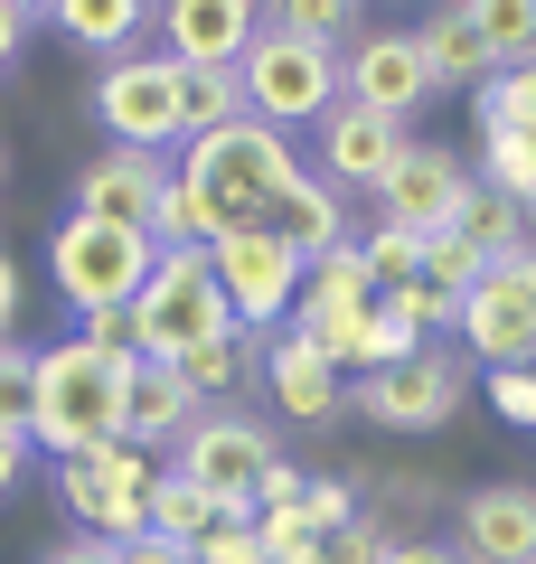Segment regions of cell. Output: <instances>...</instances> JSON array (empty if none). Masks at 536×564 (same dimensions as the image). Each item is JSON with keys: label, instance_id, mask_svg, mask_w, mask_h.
<instances>
[{"label": "cell", "instance_id": "6da1fadb", "mask_svg": "<svg viewBox=\"0 0 536 564\" xmlns=\"http://www.w3.org/2000/svg\"><path fill=\"white\" fill-rule=\"evenodd\" d=\"M301 180V151L292 132H274V122H226V132H199L179 141V188L207 207V226L217 236H245V226H274L282 188Z\"/></svg>", "mask_w": 536, "mask_h": 564}, {"label": "cell", "instance_id": "7a4b0ae2", "mask_svg": "<svg viewBox=\"0 0 536 564\" xmlns=\"http://www.w3.org/2000/svg\"><path fill=\"white\" fill-rule=\"evenodd\" d=\"M122 386H132V358H104L85 339L39 348V414H29V443L57 452V462H85V452L122 443Z\"/></svg>", "mask_w": 536, "mask_h": 564}, {"label": "cell", "instance_id": "3957f363", "mask_svg": "<svg viewBox=\"0 0 536 564\" xmlns=\"http://www.w3.org/2000/svg\"><path fill=\"white\" fill-rule=\"evenodd\" d=\"M226 329H236V311H226V292H217L207 245H170V254L151 263V282L132 292V348L160 358V367H189L199 348H217Z\"/></svg>", "mask_w": 536, "mask_h": 564}, {"label": "cell", "instance_id": "277c9868", "mask_svg": "<svg viewBox=\"0 0 536 564\" xmlns=\"http://www.w3.org/2000/svg\"><path fill=\"white\" fill-rule=\"evenodd\" d=\"M274 462H282V433L255 414V404H207V414L170 443V470L199 489L217 518H255V480Z\"/></svg>", "mask_w": 536, "mask_h": 564}, {"label": "cell", "instance_id": "5b68a950", "mask_svg": "<svg viewBox=\"0 0 536 564\" xmlns=\"http://www.w3.org/2000/svg\"><path fill=\"white\" fill-rule=\"evenodd\" d=\"M160 245L141 236V226H95V217H66L57 236H47V282L66 292V311H132V292L151 282Z\"/></svg>", "mask_w": 536, "mask_h": 564}, {"label": "cell", "instance_id": "8992f818", "mask_svg": "<svg viewBox=\"0 0 536 564\" xmlns=\"http://www.w3.org/2000/svg\"><path fill=\"white\" fill-rule=\"evenodd\" d=\"M236 76H245V113L274 122V132H311L339 104V57L311 47V39H292V29H274V20L255 29V47H245Z\"/></svg>", "mask_w": 536, "mask_h": 564}, {"label": "cell", "instance_id": "52a82bcc", "mask_svg": "<svg viewBox=\"0 0 536 564\" xmlns=\"http://www.w3.org/2000/svg\"><path fill=\"white\" fill-rule=\"evenodd\" d=\"M471 377H480V367L461 358L452 339H424L405 367L357 377V386H349V414H367L377 433H442V423L471 404Z\"/></svg>", "mask_w": 536, "mask_h": 564}, {"label": "cell", "instance_id": "ba28073f", "mask_svg": "<svg viewBox=\"0 0 536 564\" xmlns=\"http://www.w3.org/2000/svg\"><path fill=\"white\" fill-rule=\"evenodd\" d=\"M452 348L471 367H490V377L499 367H536V245L471 282V302L452 321Z\"/></svg>", "mask_w": 536, "mask_h": 564}, {"label": "cell", "instance_id": "9c48e42d", "mask_svg": "<svg viewBox=\"0 0 536 564\" xmlns=\"http://www.w3.org/2000/svg\"><path fill=\"white\" fill-rule=\"evenodd\" d=\"M151 480H160V462L132 452V443H104V452H85V462H57V499H66V518H76V536H104V545L151 536V518H141Z\"/></svg>", "mask_w": 536, "mask_h": 564}, {"label": "cell", "instance_id": "30bf717a", "mask_svg": "<svg viewBox=\"0 0 536 564\" xmlns=\"http://www.w3.org/2000/svg\"><path fill=\"white\" fill-rule=\"evenodd\" d=\"M85 113L122 141V151H179V57L170 47H132L95 76Z\"/></svg>", "mask_w": 536, "mask_h": 564}, {"label": "cell", "instance_id": "8fae6325", "mask_svg": "<svg viewBox=\"0 0 536 564\" xmlns=\"http://www.w3.org/2000/svg\"><path fill=\"white\" fill-rule=\"evenodd\" d=\"M207 263H217V292H226V311H236L245 339H274V329L292 321V302H301V254L274 236V226L217 236V245H207Z\"/></svg>", "mask_w": 536, "mask_h": 564}, {"label": "cell", "instance_id": "7c38bea8", "mask_svg": "<svg viewBox=\"0 0 536 564\" xmlns=\"http://www.w3.org/2000/svg\"><path fill=\"white\" fill-rule=\"evenodd\" d=\"M339 104H357V113L415 132V113L433 104V76H424L415 29H357V39L339 47Z\"/></svg>", "mask_w": 536, "mask_h": 564}, {"label": "cell", "instance_id": "4fadbf2b", "mask_svg": "<svg viewBox=\"0 0 536 564\" xmlns=\"http://www.w3.org/2000/svg\"><path fill=\"white\" fill-rule=\"evenodd\" d=\"M471 198V161L442 151V141H405V161L377 180V226H405V236H442Z\"/></svg>", "mask_w": 536, "mask_h": 564}, {"label": "cell", "instance_id": "5bb4252c", "mask_svg": "<svg viewBox=\"0 0 536 564\" xmlns=\"http://www.w3.org/2000/svg\"><path fill=\"white\" fill-rule=\"evenodd\" d=\"M170 180H179L170 151H122V141H104L95 161L76 170V217H95V226H141V236H151V207L170 198Z\"/></svg>", "mask_w": 536, "mask_h": 564}, {"label": "cell", "instance_id": "9a60e30c", "mask_svg": "<svg viewBox=\"0 0 536 564\" xmlns=\"http://www.w3.org/2000/svg\"><path fill=\"white\" fill-rule=\"evenodd\" d=\"M452 555L461 564H536V489L480 480L452 499Z\"/></svg>", "mask_w": 536, "mask_h": 564}, {"label": "cell", "instance_id": "2e32d148", "mask_svg": "<svg viewBox=\"0 0 536 564\" xmlns=\"http://www.w3.org/2000/svg\"><path fill=\"white\" fill-rule=\"evenodd\" d=\"M405 141H415V132H396V122H377V113H357V104H330V122H320V170H311V180L339 188V198H377V180L405 161Z\"/></svg>", "mask_w": 536, "mask_h": 564}, {"label": "cell", "instance_id": "e0dca14e", "mask_svg": "<svg viewBox=\"0 0 536 564\" xmlns=\"http://www.w3.org/2000/svg\"><path fill=\"white\" fill-rule=\"evenodd\" d=\"M264 395H274L282 423H339V414H349V377L330 367V348L292 339V329L264 339Z\"/></svg>", "mask_w": 536, "mask_h": 564}, {"label": "cell", "instance_id": "ac0fdd59", "mask_svg": "<svg viewBox=\"0 0 536 564\" xmlns=\"http://www.w3.org/2000/svg\"><path fill=\"white\" fill-rule=\"evenodd\" d=\"M255 29H264L255 0H170L160 10V39H170L179 66H245Z\"/></svg>", "mask_w": 536, "mask_h": 564}, {"label": "cell", "instance_id": "d6986e66", "mask_svg": "<svg viewBox=\"0 0 536 564\" xmlns=\"http://www.w3.org/2000/svg\"><path fill=\"white\" fill-rule=\"evenodd\" d=\"M199 414H207V404H199V386L179 377V367L132 358V386H122V443H132V452H151V462H160Z\"/></svg>", "mask_w": 536, "mask_h": 564}, {"label": "cell", "instance_id": "ffe728a7", "mask_svg": "<svg viewBox=\"0 0 536 564\" xmlns=\"http://www.w3.org/2000/svg\"><path fill=\"white\" fill-rule=\"evenodd\" d=\"M357 311H377V282H367V263H357V245H339V254L301 263V302H292V339H330V329H349Z\"/></svg>", "mask_w": 536, "mask_h": 564}, {"label": "cell", "instance_id": "44dd1931", "mask_svg": "<svg viewBox=\"0 0 536 564\" xmlns=\"http://www.w3.org/2000/svg\"><path fill=\"white\" fill-rule=\"evenodd\" d=\"M274 236L292 245L301 263H320V254H339V245H357V217H349L339 188H320L311 170H301V180L282 188V207H274Z\"/></svg>", "mask_w": 536, "mask_h": 564}, {"label": "cell", "instance_id": "7402d4cb", "mask_svg": "<svg viewBox=\"0 0 536 564\" xmlns=\"http://www.w3.org/2000/svg\"><path fill=\"white\" fill-rule=\"evenodd\" d=\"M415 47H424V76H433V95H471V85L490 76V47H480V10H471V0L433 10V20L415 29Z\"/></svg>", "mask_w": 536, "mask_h": 564}, {"label": "cell", "instance_id": "603a6c76", "mask_svg": "<svg viewBox=\"0 0 536 564\" xmlns=\"http://www.w3.org/2000/svg\"><path fill=\"white\" fill-rule=\"evenodd\" d=\"M357 499H377L367 518H377L386 536H415V527L433 518V508H452L461 489H442L433 470H405V462H396V470H357Z\"/></svg>", "mask_w": 536, "mask_h": 564}, {"label": "cell", "instance_id": "cb8c5ba5", "mask_svg": "<svg viewBox=\"0 0 536 564\" xmlns=\"http://www.w3.org/2000/svg\"><path fill=\"white\" fill-rule=\"evenodd\" d=\"M47 20H57L76 47H95V57L114 66V57H132V39L151 29V10H141V0H57Z\"/></svg>", "mask_w": 536, "mask_h": 564}, {"label": "cell", "instance_id": "d4e9b609", "mask_svg": "<svg viewBox=\"0 0 536 564\" xmlns=\"http://www.w3.org/2000/svg\"><path fill=\"white\" fill-rule=\"evenodd\" d=\"M245 122V76L236 66H179V141Z\"/></svg>", "mask_w": 536, "mask_h": 564}, {"label": "cell", "instance_id": "484cf974", "mask_svg": "<svg viewBox=\"0 0 536 564\" xmlns=\"http://www.w3.org/2000/svg\"><path fill=\"white\" fill-rule=\"evenodd\" d=\"M452 236L471 245L480 263H508V254H527V207L517 198H490V188H471V198H461V217H452Z\"/></svg>", "mask_w": 536, "mask_h": 564}, {"label": "cell", "instance_id": "4316f807", "mask_svg": "<svg viewBox=\"0 0 536 564\" xmlns=\"http://www.w3.org/2000/svg\"><path fill=\"white\" fill-rule=\"evenodd\" d=\"M471 132H527L536 141V66H499V76L471 85Z\"/></svg>", "mask_w": 536, "mask_h": 564}, {"label": "cell", "instance_id": "83f0119b", "mask_svg": "<svg viewBox=\"0 0 536 564\" xmlns=\"http://www.w3.org/2000/svg\"><path fill=\"white\" fill-rule=\"evenodd\" d=\"M141 518H151V536H170V545H199L207 527H217V508H207L199 489H189L170 462H160V480H151V499H141Z\"/></svg>", "mask_w": 536, "mask_h": 564}, {"label": "cell", "instance_id": "f1b7e54d", "mask_svg": "<svg viewBox=\"0 0 536 564\" xmlns=\"http://www.w3.org/2000/svg\"><path fill=\"white\" fill-rule=\"evenodd\" d=\"M471 10H480L490 76H499V66H536V0H471Z\"/></svg>", "mask_w": 536, "mask_h": 564}, {"label": "cell", "instance_id": "f546056e", "mask_svg": "<svg viewBox=\"0 0 536 564\" xmlns=\"http://www.w3.org/2000/svg\"><path fill=\"white\" fill-rule=\"evenodd\" d=\"M471 188H490V198H517V207H527V188H536V141H527V132H490V141H480Z\"/></svg>", "mask_w": 536, "mask_h": 564}, {"label": "cell", "instance_id": "4dcf8cb0", "mask_svg": "<svg viewBox=\"0 0 536 564\" xmlns=\"http://www.w3.org/2000/svg\"><path fill=\"white\" fill-rule=\"evenodd\" d=\"M264 20H274V29H292V39H311V47H330V57L357 39V29H367V20L349 10V0H282V10H264Z\"/></svg>", "mask_w": 536, "mask_h": 564}, {"label": "cell", "instance_id": "1f68e13d", "mask_svg": "<svg viewBox=\"0 0 536 564\" xmlns=\"http://www.w3.org/2000/svg\"><path fill=\"white\" fill-rule=\"evenodd\" d=\"M357 263H367L377 292H396V282L424 273V236H405V226H357Z\"/></svg>", "mask_w": 536, "mask_h": 564}, {"label": "cell", "instance_id": "d6a6232c", "mask_svg": "<svg viewBox=\"0 0 536 564\" xmlns=\"http://www.w3.org/2000/svg\"><path fill=\"white\" fill-rule=\"evenodd\" d=\"M377 311H396L415 339H442V329L461 321V302H452V292H433L424 273H415V282H396V292H377Z\"/></svg>", "mask_w": 536, "mask_h": 564}, {"label": "cell", "instance_id": "836d02e7", "mask_svg": "<svg viewBox=\"0 0 536 564\" xmlns=\"http://www.w3.org/2000/svg\"><path fill=\"white\" fill-rule=\"evenodd\" d=\"M29 414H39V348L0 339V433H29Z\"/></svg>", "mask_w": 536, "mask_h": 564}, {"label": "cell", "instance_id": "e575fe53", "mask_svg": "<svg viewBox=\"0 0 536 564\" xmlns=\"http://www.w3.org/2000/svg\"><path fill=\"white\" fill-rule=\"evenodd\" d=\"M490 273V263L471 254V245L452 236V226H442V236H424V282H433V292H452V302H471V282Z\"/></svg>", "mask_w": 536, "mask_h": 564}, {"label": "cell", "instance_id": "d590c367", "mask_svg": "<svg viewBox=\"0 0 536 564\" xmlns=\"http://www.w3.org/2000/svg\"><path fill=\"white\" fill-rule=\"evenodd\" d=\"M311 536H330V527H349L357 518V480H330V470H311V489H301V508H292Z\"/></svg>", "mask_w": 536, "mask_h": 564}, {"label": "cell", "instance_id": "8d00e7d4", "mask_svg": "<svg viewBox=\"0 0 536 564\" xmlns=\"http://www.w3.org/2000/svg\"><path fill=\"white\" fill-rule=\"evenodd\" d=\"M386 545H396V536H386V527L357 508L349 527H330V536H320V564H386Z\"/></svg>", "mask_w": 536, "mask_h": 564}, {"label": "cell", "instance_id": "74e56055", "mask_svg": "<svg viewBox=\"0 0 536 564\" xmlns=\"http://www.w3.org/2000/svg\"><path fill=\"white\" fill-rule=\"evenodd\" d=\"M189 555H199V564H264V536H255V518H217Z\"/></svg>", "mask_w": 536, "mask_h": 564}, {"label": "cell", "instance_id": "f35d334b", "mask_svg": "<svg viewBox=\"0 0 536 564\" xmlns=\"http://www.w3.org/2000/svg\"><path fill=\"white\" fill-rule=\"evenodd\" d=\"M490 414L517 423V433H536V367H499L490 377Z\"/></svg>", "mask_w": 536, "mask_h": 564}, {"label": "cell", "instance_id": "ab89813d", "mask_svg": "<svg viewBox=\"0 0 536 564\" xmlns=\"http://www.w3.org/2000/svg\"><path fill=\"white\" fill-rule=\"evenodd\" d=\"M39 20H47L39 0H0V76H10V66H20V47L39 39Z\"/></svg>", "mask_w": 536, "mask_h": 564}, {"label": "cell", "instance_id": "60d3db41", "mask_svg": "<svg viewBox=\"0 0 536 564\" xmlns=\"http://www.w3.org/2000/svg\"><path fill=\"white\" fill-rule=\"evenodd\" d=\"M301 489H311V470H301V462H274V470L255 480V518H274V508H301Z\"/></svg>", "mask_w": 536, "mask_h": 564}, {"label": "cell", "instance_id": "b9f144b4", "mask_svg": "<svg viewBox=\"0 0 536 564\" xmlns=\"http://www.w3.org/2000/svg\"><path fill=\"white\" fill-rule=\"evenodd\" d=\"M114 564H199V555L170 545V536H132V545H114Z\"/></svg>", "mask_w": 536, "mask_h": 564}, {"label": "cell", "instance_id": "7bdbcfd3", "mask_svg": "<svg viewBox=\"0 0 536 564\" xmlns=\"http://www.w3.org/2000/svg\"><path fill=\"white\" fill-rule=\"evenodd\" d=\"M386 564H461V555H452V536H396Z\"/></svg>", "mask_w": 536, "mask_h": 564}, {"label": "cell", "instance_id": "ee69618b", "mask_svg": "<svg viewBox=\"0 0 536 564\" xmlns=\"http://www.w3.org/2000/svg\"><path fill=\"white\" fill-rule=\"evenodd\" d=\"M39 564H114V545H104V536H57Z\"/></svg>", "mask_w": 536, "mask_h": 564}, {"label": "cell", "instance_id": "f6af8a7d", "mask_svg": "<svg viewBox=\"0 0 536 564\" xmlns=\"http://www.w3.org/2000/svg\"><path fill=\"white\" fill-rule=\"evenodd\" d=\"M0 339H20V263H10V245H0Z\"/></svg>", "mask_w": 536, "mask_h": 564}, {"label": "cell", "instance_id": "bcb514c9", "mask_svg": "<svg viewBox=\"0 0 536 564\" xmlns=\"http://www.w3.org/2000/svg\"><path fill=\"white\" fill-rule=\"evenodd\" d=\"M20 470H29V433H0V499L20 489Z\"/></svg>", "mask_w": 536, "mask_h": 564}, {"label": "cell", "instance_id": "7dc6e473", "mask_svg": "<svg viewBox=\"0 0 536 564\" xmlns=\"http://www.w3.org/2000/svg\"><path fill=\"white\" fill-rule=\"evenodd\" d=\"M0 188H10V141H0Z\"/></svg>", "mask_w": 536, "mask_h": 564}, {"label": "cell", "instance_id": "c3c4849f", "mask_svg": "<svg viewBox=\"0 0 536 564\" xmlns=\"http://www.w3.org/2000/svg\"><path fill=\"white\" fill-rule=\"evenodd\" d=\"M527 236H536V188H527Z\"/></svg>", "mask_w": 536, "mask_h": 564}]
</instances>
